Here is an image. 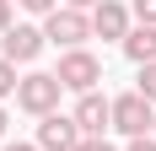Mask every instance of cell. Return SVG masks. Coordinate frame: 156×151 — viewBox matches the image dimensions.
Returning <instances> with one entry per match:
<instances>
[{
  "label": "cell",
  "mask_w": 156,
  "mask_h": 151,
  "mask_svg": "<svg viewBox=\"0 0 156 151\" xmlns=\"http://www.w3.org/2000/svg\"><path fill=\"white\" fill-rule=\"evenodd\" d=\"M59 76L54 70H27L22 76V87H16V108L32 113V119H48V113H59Z\"/></svg>",
  "instance_id": "1"
},
{
  "label": "cell",
  "mask_w": 156,
  "mask_h": 151,
  "mask_svg": "<svg viewBox=\"0 0 156 151\" xmlns=\"http://www.w3.org/2000/svg\"><path fill=\"white\" fill-rule=\"evenodd\" d=\"M59 87L76 92V97H86V92H97V81H102V60H97L92 49H70V54H59Z\"/></svg>",
  "instance_id": "2"
},
{
  "label": "cell",
  "mask_w": 156,
  "mask_h": 151,
  "mask_svg": "<svg viewBox=\"0 0 156 151\" xmlns=\"http://www.w3.org/2000/svg\"><path fill=\"white\" fill-rule=\"evenodd\" d=\"M113 130H119L124 140L156 135V108L145 103L140 92H124V97H113Z\"/></svg>",
  "instance_id": "3"
},
{
  "label": "cell",
  "mask_w": 156,
  "mask_h": 151,
  "mask_svg": "<svg viewBox=\"0 0 156 151\" xmlns=\"http://www.w3.org/2000/svg\"><path fill=\"white\" fill-rule=\"evenodd\" d=\"M43 38H48V43H59L65 54L81 49L86 38H92V11H70V6L48 11V16H43Z\"/></svg>",
  "instance_id": "4"
},
{
  "label": "cell",
  "mask_w": 156,
  "mask_h": 151,
  "mask_svg": "<svg viewBox=\"0 0 156 151\" xmlns=\"http://www.w3.org/2000/svg\"><path fill=\"white\" fill-rule=\"evenodd\" d=\"M76 130H81V140H102L113 130V97H102V92H86V97H76Z\"/></svg>",
  "instance_id": "5"
},
{
  "label": "cell",
  "mask_w": 156,
  "mask_h": 151,
  "mask_svg": "<svg viewBox=\"0 0 156 151\" xmlns=\"http://www.w3.org/2000/svg\"><path fill=\"white\" fill-rule=\"evenodd\" d=\"M43 27H27V22H16L5 38H0V60H11V65H32L38 54H43Z\"/></svg>",
  "instance_id": "6"
},
{
  "label": "cell",
  "mask_w": 156,
  "mask_h": 151,
  "mask_svg": "<svg viewBox=\"0 0 156 151\" xmlns=\"http://www.w3.org/2000/svg\"><path fill=\"white\" fill-rule=\"evenodd\" d=\"M81 146V130L70 113H48V119H38V151H76Z\"/></svg>",
  "instance_id": "7"
},
{
  "label": "cell",
  "mask_w": 156,
  "mask_h": 151,
  "mask_svg": "<svg viewBox=\"0 0 156 151\" xmlns=\"http://www.w3.org/2000/svg\"><path fill=\"white\" fill-rule=\"evenodd\" d=\"M92 38H113V43L129 38V6L124 0H102L92 11Z\"/></svg>",
  "instance_id": "8"
},
{
  "label": "cell",
  "mask_w": 156,
  "mask_h": 151,
  "mask_svg": "<svg viewBox=\"0 0 156 151\" xmlns=\"http://www.w3.org/2000/svg\"><path fill=\"white\" fill-rule=\"evenodd\" d=\"M124 54H129L135 65H151V60H156V27H129Z\"/></svg>",
  "instance_id": "9"
},
{
  "label": "cell",
  "mask_w": 156,
  "mask_h": 151,
  "mask_svg": "<svg viewBox=\"0 0 156 151\" xmlns=\"http://www.w3.org/2000/svg\"><path fill=\"white\" fill-rule=\"evenodd\" d=\"M135 92H140L145 103L156 108V60H151V65H140V81H135Z\"/></svg>",
  "instance_id": "10"
},
{
  "label": "cell",
  "mask_w": 156,
  "mask_h": 151,
  "mask_svg": "<svg viewBox=\"0 0 156 151\" xmlns=\"http://www.w3.org/2000/svg\"><path fill=\"white\" fill-rule=\"evenodd\" d=\"M16 87H22L16 65H11V60H0V103H5V97H16Z\"/></svg>",
  "instance_id": "11"
},
{
  "label": "cell",
  "mask_w": 156,
  "mask_h": 151,
  "mask_svg": "<svg viewBox=\"0 0 156 151\" xmlns=\"http://www.w3.org/2000/svg\"><path fill=\"white\" fill-rule=\"evenodd\" d=\"M129 16H140V27H156V0H135Z\"/></svg>",
  "instance_id": "12"
},
{
  "label": "cell",
  "mask_w": 156,
  "mask_h": 151,
  "mask_svg": "<svg viewBox=\"0 0 156 151\" xmlns=\"http://www.w3.org/2000/svg\"><path fill=\"white\" fill-rule=\"evenodd\" d=\"M22 11H38V16H48V11H59V0H16Z\"/></svg>",
  "instance_id": "13"
},
{
  "label": "cell",
  "mask_w": 156,
  "mask_h": 151,
  "mask_svg": "<svg viewBox=\"0 0 156 151\" xmlns=\"http://www.w3.org/2000/svg\"><path fill=\"white\" fill-rule=\"evenodd\" d=\"M11 6H16V0H0V38H5V32L16 27V16H11Z\"/></svg>",
  "instance_id": "14"
},
{
  "label": "cell",
  "mask_w": 156,
  "mask_h": 151,
  "mask_svg": "<svg viewBox=\"0 0 156 151\" xmlns=\"http://www.w3.org/2000/svg\"><path fill=\"white\" fill-rule=\"evenodd\" d=\"M76 151H119V146H113V140H108V135H102V140H81V146H76Z\"/></svg>",
  "instance_id": "15"
},
{
  "label": "cell",
  "mask_w": 156,
  "mask_h": 151,
  "mask_svg": "<svg viewBox=\"0 0 156 151\" xmlns=\"http://www.w3.org/2000/svg\"><path fill=\"white\" fill-rule=\"evenodd\" d=\"M124 151H156V135H140V140H129Z\"/></svg>",
  "instance_id": "16"
},
{
  "label": "cell",
  "mask_w": 156,
  "mask_h": 151,
  "mask_svg": "<svg viewBox=\"0 0 156 151\" xmlns=\"http://www.w3.org/2000/svg\"><path fill=\"white\" fill-rule=\"evenodd\" d=\"M59 6H70V11H97L102 0H59Z\"/></svg>",
  "instance_id": "17"
},
{
  "label": "cell",
  "mask_w": 156,
  "mask_h": 151,
  "mask_svg": "<svg viewBox=\"0 0 156 151\" xmlns=\"http://www.w3.org/2000/svg\"><path fill=\"white\" fill-rule=\"evenodd\" d=\"M0 151H38V140H11V146H0Z\"/></svg>",
  "instance_id": "18"
},
{
  "label": "cell",
  "mask_w": 156,
  "mask_h": 151,
  "mask_svg": "<svg viewBox=\"0 0 156 151\" xmlns=\"http://www.w3.org/2000/svg\"><path fill=\"white\" fill-rule=\"evenodd\" d=\"M0 140H5V103H0Z\"/></svg>",
  "instance_id": "19"
}]
</instances>
